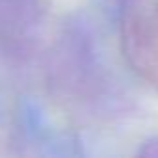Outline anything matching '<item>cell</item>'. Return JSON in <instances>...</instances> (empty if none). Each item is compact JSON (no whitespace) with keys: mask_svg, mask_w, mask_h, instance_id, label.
<instances>
[{"mask_svg":"<svg viewBox=\"0 0 158 158\" xmlns=\"http://www.w3.org/2000/svg\"><path fill=\"white\" fill-rule=\"evenodd\" d=\"M121 45L130 69L158 88V0H130L127 4Z\"/></svg>","mask_w":158,"mask_h":158,"instance_id":"6da1fadb","label":"cell"}]
</instances>
